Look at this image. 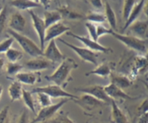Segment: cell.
Here are the masks:
<instances>
[{
	"label": "cell",
	"mask_w": 148,
	"mask_h": 123,
	"mask_svg": "<svg viewBox=\"0 0 148 123\" xmlns=\"http://www.w3.org/2000/svg\"><path fill=\"white\" fill-rule=\"evenodd\" d=\"M78 65L72 58H65L60 63L56 70L50 75L46 76L47 80L51 81L55 85L64 88L69 80H72V71L76 69Z\"/></svg>",
	"instance_id": "1"
},
{
	"label": "cell",
	"mask_w": 148,
	"mask_h": 123,
	"mask_svg": "<svg viewBox=\"0 0 148 123\" xmlns=\"http://www.w3.org/2000/svg\"><path fill=\"white\" fill-rule=\"evenodd\" d=\"M7 33L10 35V36L14 38V41L17 42L20 47L26 54L33 58L43 56V52L40 49V48L33 41L25 35L22 33H17L11 29H7Z\"/></svg>",
	"instance_id": "2"
},
{
	"label": "cell",
	"mask_w": 148,
	"mask_h": 123,
	"mask_svg": "<svg viewBox=\"0 0 148 123\" xmlns=\"http://www.w3.org/2000/svg\"><path fill=\"white\" fill-rule=\"evenodd\" d=\"M111 35L129 49L143 54L147 53V39H140L134 36L124 35L114 31L112 32Z\"/></svg>",
	"instance_id": "3"
},
{
	"label": "cell",
	"mask_w": 148,
	"mask_h": 123,
	"mask_svg": "<svg viewBox=\"0 0 148 123\" xmlns=\"http://www.w3.org/2000/svg\"><path fill=\"white\" fill-rule=\"evenodd\" d=\"M30 93L32 94L37 93H44L47 94L50 98H69V99L72 100L77 99L78 98V96L64 91L63 88L57 85H55V84L46 85V86L37 87V88H33Z\"/></svg>",
	"instance_id": "4"
},
{
	"label": "cell",
	"mask_w": 148,
	"mask_h": 123,
	"mask_svg": "<svg viewBox=\"0 0 148 123\" xmlns=\"http://www.w3.org/2000/svg\"><path fill=\"white\" fill-rule=\"evenodd\" d=\"M69 101V98H63L55 104H51L49 107H43L36 114V117L30 123H41L53 118L59 110Z\"/></svg>",
	"instance_id": "5"
},
{
	"label": "cell",
	"mask_w": 148,
	"mask_h": 123,
	"mask_svg": "<svg viewBox=\"0 0 148 123\" xmlns=\"http://www.w3.org/2000/svg\"><path fill=\"white\" fill-rule=\"evenodd\" d=\"M59 41L60 42H62L63 44H64L65 46H66L69 49H72V51H74L76 53V54L82 61H84L85 62H88V63L92 64V65H96L97 66V60H98V56L95 52L89 50V49H88L85 47H79V46H75V45L69 43V42L64 40V39L59 38Z\"/></svg>",
	"instance_id": "6"
},
{
	"label": "cell",
	"mask_w": 148,
	"mask_h": 123,
	"mask_svg": "<svg viewBox=\"0 0 148 123\" xmlns=\"http://www.w3.org/2000/svg\"><path fill=\"white\" fill-rule=\"evenodd\" d=\"M66 35L69 36H72L74 38L77 39V40L82 42V43L85 46V48H87L88 49L92 51V52H94L109 53V52H113L111 48L103 46L101 43H98V41H95L92 40V39L90 38L89 37H87V36H79V35H77L70 31L67 32V33H66Z\"/></svg>",
	"instance_id": "7"
},
{
	"label": "cell",
	"mask_w": 148,
	"mask_h": 123,
	"mask_svg": "<svg viewBox=\"0 0 148 123\" xmlns=\"http://www.w3.org/2000/svg\"><path fill=\"white\" fill-rule=\"evenodd\" d=\"M77 92H81L82 93L88 94L94 97L99 101L106 103H111V99L106 95L104 91V86L100 85H93L83 88H75Z\"/></svg>",
	"instance_id": "8"
},
{
	"label": "cell",
	"mask_w": 148,
	"mask_h": 123,
	"mask_svg": "<svg viewBox=\"0 0 148 123\" xmlns=\"http://www.w3.org/2000/svg\"><path fill=\"white\" fill-rule=\"evenodd\" d=\"M28 13L31 18L33 26L35 29L40 41V48L42 51L45 49V33H46V27H45L44 21L41 17H39L33 10H28Z\"/></svg>",
	"instance_id": "9"
},
{
	"label": "cell",
	"mask_w": 148,
	"mask_h": 123,
	"mask_svg": "<svg viewBox=\"0 0 148 123\" xmlns=\"http://www.w3.org/2000/svg\"><path fill=\"white\" fill-rule=\"evenodd\" d=\"M44 49L43 56L51 63H61L66 58L57 46L55 40L50 41Z\"/></svg>",
	"instance_id": "10"
},
{
	"label": "cell",
	"mask_w": 148,
	"mask_h": 123,
	"mask_svg": "<svg viewBox=\"0 0 148 123\" xmlns=\"http://www.w3.org/2000/svg\"><path fill=\"white\" fill-rule=\"evenodd\" d=\"M73 101L79 107H82L84 110L88 111H92L98 107H103L106 104L91 96L85 93L82 94L81 96L78 97L77 99H75Z\"/></svg>",
	"instance_id": "11"
},
{
	"label": "cell",
	"mask_w": 148,
	"mask_h": 123,
	"mask_svg": "<svg viewBox=\"0 0 148 123\" xmlns=\"http://www.w3.org/2000/svg\"><path fill=\"white\" fill-rule=\"evenodd\" d=\"M52 64L43 56L33 58L24 64L23 67L28 69L30 72H40L41 70L49 69L52 66Z\"/></svg>",
	"instance_id": "12"
},
{
	"label": "cell",
	"mask_w": 148,
	"mask_h": 123,
	"mask_svg": "<svg viewBox=\"0 0 148 123\" xmlns=\"http://www.w3.org/2000/svg\"><path fill=\"white\" fill-rule=\"evenodd\" d=\"M70 30L68 26L65 25L62 22L56 23L54 25L49 26L46 29L45 33V43L49 42L51 40H55L56 38L59 37L64 33H66Z\"/></svg>",
	"instance_id": "13"
},
{
	"label": "cell",
	"mask_w": 148,
	"mask_h": 123,
	"mask_svg": "<svg viewBox=\"0 0 148 123\" xmlns=\"http://www.w3.org/2000/svg\"><path fill=\"white\" fill-rule=\"evenodd\" d=\"M104 91H105L106 95L111 98V100L116 99H126V100H134L137 99V98L131 96L126 93L122 89L116 86L114 83L110 82V84L104 86Z\"/></svg>",
	"instance_id": "14"
},
{
	"label": "cell",
	"mask_w": 148,
	"mask_h": 123,
	"mask_svg": "<svg viewBox=\"0 0 148 123\" xmlns=\"http://www.w3.org/2000/svg\"><path fill=\"white\" fill-rule=\"evenodd\" d=\"M40 72H20L15 75L16 80L21 84L33 85L41 81Z\"/></svg>",
	"instance_id": "15"
},
{
	"label": "cell",
	"mask_w": 148,
	"mask_h": 123,
	"mask_svg": "<svg viewBox=\"0 0 148 123\" xmlns=\"http://www.w3.org/2000/svg\"><path fill=\"white\" fill-rule=\"evenodd\" d=\"M127 29L132 31L134 36L140 39H147L148 21L147 20H136Z\"/></svg>",
	"instance_id": "16"
},
{
	"label": "cell",
	"mask_w": 148,
	"mask_h": 123,
	"mask_svg": "<svg viewBox=\"0 0 148 123\" xmlns=\"http://www.w3.org/2000/svg\"><path fill=\"white\" fill-rule=\"evenodd\" d=\"M26 21L23 14L19 12L12 14L9 21V28L17 33H21L25 27Z\"/></svg>",
	"instance_id": "17"
},
{
	"label": "cell",
	"mask_w": 148,
	"mask_h": 123,
	"mask_svg": "<svg viewBox=\"0 0 148 123\" xmlns=\"http://www.w3.org/2000/svg\"><path fill=\"white\" fill-rule=\"evenodd\" d=\"M145 4V0H141V1H138V2L134 4L128 19L125 22V25H124V27H123L122 32L125 31L133 23H134L136 20H138V17H140V14L143 12Z\"/></svg>",
	"instance_id": "18"
},
{
	"label": "cell",
	"mask_w": 148,
	"mask_h": 123,
	"mask_svg": "<svg viewBox=\"0 0 148 123\" xmlns=\"http://www.w3.org/2000/svg\"><path fill=\"white\" fill-rule=\"evenodd\" d=\"M58 12L60 13L62 19L69 20H78L85 18L83 15L75 10L69 8L67 5H62L57 8Z\"/></svg>",
	"instance_id": "19"
},
{
	"label": "cell",
	"mask_w": 148,
	"mask_h": 123,
	"mask_svg": "<svg viewBox=\"0 0 148 123\" xmlns=\"http://www.w3.org/2000/svg\"><path fill=\"white\" fill-rule=\"evenodd\" d=\"M10 4L20 11H25V10L28 11L34 8L41 7L39 1H32V0H14L10 1Z\"/></svg>",
	"instance_id": "20"
},
{
	"label": "cell",
	"mask_w": 148,
	"mask_h": 123,
	"mask_svg": "<svg viewBox=\"0 0 148 123\" xmlns=\"http://www.w3.org/2000/svg\"><path fill=\"white\" fill-rule=\"evenodd\" d=\"M111 62H105L102 63L101 65L96 66V67L92 70L90 71L88 73H86V76L90 75H98V76L101 77V78H106L108 77H110L111 74L112 73V65Z\"/></svg>",
	"instance_id": "21"
},
{
	"label": "cell",
	"mask_w": 148,
	"mask_h": 123,
	"mask_svg": "<svg viewBox=\"0 0 148 123\" xmlns=\"http://www.w3.org/2000/svg\"><path fill=\"white\" fill-rule=\"evenodd\" d=\"M111 117L114 123H129L127 116L115 101L111 100Z\"/></svg>",
	"instance_id": "22"
},
{
	"label": "cell",
	"mask_w": 148,
	"mask_h": 123,
	"mask_svg": "<svg viewBox=\"0 0 148 123\" xmlns=\"http://www.w3.org/2000/svg\"><path fill=\"white\" fill-rule=\"evenodd\" d=\"M7 91H8L9 96H10L12 102L22 99L23 87H22V84L18 81H12L11 84L9 85Z\"/></svg>",
	"instance_id": "23"
},
{
	"label": "cell",
	"mask_w": 148,
	"mask_h": 123,
	"mask_svg": "<svg viewBox=\"0 0 148 123\" xmlns=\"http://www.w3.org/2000/svg\"><path fill=\"white\" fill-rule=\"evenodd\" d=\"M110 78H111V82L122 90L132 85V80L126 75H115L112 72L110 75Z\"/></svg>",
	"instance_id": "24"
},
{
	"label": "cell",
	"mask_w": 148,
	"mask_h": 123,
	"mask_svg": "<svg viewBox=\"0 0 148 123\" xmlns=\"http://www.w3.org/2000/svg\"><path fill=\"white\" fill-rule=\"evenodd\" d=\"M44 21L45 27L46 29L49 27V26L54 25L56 23L61 22L62 20V17L61 16L60 13L57 10H53V11H45L44 12V18L43 19Z\"/></svg>",
	"instance_id": "25"
},
{
	"label": "cell",
	"mask_w": 148,
	"mask_h": 123,
	"mask_svg": "<svg viewBox=\"0 0 148 123\" xmlns=\"http://www.w3.org/2000/svg\"><path fill=\"white\" fill-rule=\"evenodd\" d=\"M105 16L106 20H108V24L111 26V28L113 30H116L117 28V19L115 12L111 7V4L106 1L105 3Z\"/></svg>",
	"instance_id": "26"
},
{
	"label": "cell",
	"mask_w": 148,
	"mask_h": 123,
	"mask_svg": "<svg viewBox=\"0 0 148 123\" xmlns=\"http://www.w3.org/2000/svg\"><path fill=\"white\" fill-rule=\"evenodd\" d=\"M85 19L88 22L91 23H98V24H101L106 21V18L105 14L100 12L96 11H90L85 15Z\"/></svg>",
	"instance_id": "27"
},
{
	"label": "cell",
	"mask_w": 148,
	"mask_h": 123,
	"mask_svg": "<svg viewBox=\"0 0 148 123\" xmlns=\"http://www.w3.org/2000/svg\"><path fill=\"white\" fill-rule=\"evenodd\" d=\"M22 99L24 102L25 107L28 109L30 111L36 114V108H35L34 100H33V96L30 91H26L25 89L23 88V94H22Z\"/></svg>",
	"instance_id": "28"
},
{
	"label": "cell",
	"mask_w": 148,
	"mask_h": 123,
	"mask_svg": "<svg viewBox=\"0 0 148 123\" xmlns=\"http://www.w3.org/2000/svg\"><path fill=\"white\" fill-rule=\"evenodd\" d=\"M5 56L9 62L17 63L23 57V53L20 50L10 48L5 52Z\"/></svg>",
	"instance_id": "29"
},
{
	"label": "cell",
	"mask_w": 148,
	"mask_h": 123,
	"mask_svg": "<svg viewBox=\"0 0 148 123\" xmlns=\"http://www.w3.org/2000/svg\"><path fill=\"white\" fill-rule=\"evenodd\" d=\"M24 68L23 65H20V63H11L8 62L7 65H5V70L7 75L10 76H15L19 72H22V69Z\"/></svg>",
	"instance_id": "30"
},
{
	"label": "cell",
	"mask_w": 148,
	"mask_h": 123,
	"mask_svg": "<svg viewBox=\"0 0 148 123\" xmlns=\"http://www.w3.org/2000/svg\"><path fill=\"white\" fill-rule=\"evenodd\" d=\"M136 2H137V1H134V0H125V1H124L122 16L123 19H124V20L125 22L127 21V19H128L129 16H130V13H131L133 7H134Z\"/></svg>",
	"instance_id": "31"
},
{
	"label": "cell",
	"mask_w": 148,
	"mask_h": 123,
	"mask_svg": "<svg viewBox=\"0 0 148 123\" xmlns=\"http://www.w3.org/2000/svg\"><path fill=\"white\" fill-rule=\"evenodd\" d=\"M50 123H75L69 117L67 114L62 112L60 114H56L51 120Z\"/></svg>",
	"instance_id": "32"
},
{
	"label": "cell",
	"mask_w": 148,
	"mask_h": 123,
	"mask_svg": "<svg viewBox=\"0 0 148 123\" xmlns=\"http://www.w3.org/2000/svg\"><path fill=\"white\" fill-rule=\"evenodd\" d=\"M36 94H37L38 102L42 108L51 105V98H50L47 94L44 93H37Z\"/></svg>",
	"instance_id": "33"
},
{
	"label": "cell",
	"mask_w": 148,
	"mask_h": 123,
	"mask_svg": "<svg viewBox=\"0 0 148 123\" xmlns=\"http://www.w3.org/2000/svg\"><path fill=\"white\" fill-rule=\"evenodd\" d=\"M85 27H86L88 33H89L90 38L95 41H98V36H97V26L95 25V24L89 23V22H86L85 23Z\"/></svg>",
	"instance_id": "34"
},
{
	"label": "cell",
	"mask_w": 148,
	"mask_h": 123,
	"mask_svg": "<svg viewBox=\"0 0 148 123\" xmlns=\"http://www.w3.org/2000/svg\"><path fill=\"white\" fill-rule=\"evenodd\" d=\"M14 41V38L12 36H10L7 38L1 41L0 42V54L5 53L10 48H12V46Z\"/></svg>",
	"instance_id": "35"
},
{
	"label": "cell",
	"mask_w": 148,
	"mask_h": 123,
	"mask_svg": "<svg viewBox=\"0 0 148 123\" xmlns=\"http://www.w3.org/2000/svg\"><path fill=\"white\" fill-rule=\"evenodd\" d=\"M7 20V7H4L0 12V36L2 34L6 27Z\"/></svg>",
	"instance_id": "36"
},
{
	"label": "cell",
	"mask_w": 148,
	"mask_h": 123,
	"mask_svg": "<svg viewBox=\"0 0 148 123\" xmlns=\"http://www.w3.org/2000/svg\"><path fill=\"white\" fill-rule=\"evenodd\" d=\"M134 62H135V69H137V71L143 70L144 68L147 67V59L146 56H137Z\"/></svg>",
	"instance_id": "37"
},
{
	"label": "cell",
	"mask_w": 148,
	"mask_h": 123,
	"mask_svg": "<svg viewBox=\"0 0 148 123\" xmlns=\"http://www.w3.org/2000/svg\"><path fill=\"white\" fill-rule=\"evenodd\" d=\"M114 30L111 28H108L102 25H97V36L99 38L101 36H103L105 35H111Z\"/></svg>",
	"instance_id": "38"
},
{
	"label": "cell",
	"mask_w": 148,
	"mask_h": 123,
	"mask_svg": "<svg viewBox=\"0 0 148 123\" xmlns=\"http://www.w3.org/2000/svg\"><path fill=\"white\" fill-rule=\"evenodd\" d=\"M137 111H138V115L140 114H145V113L148 112V101L147 98H146L145 101H143L140 105V107L137 109Z\"/></svg>",
	"instance_id": "39"
},
{
	"label": "cell",
	"mask_w": 148,
	"mask_h": 123,
	"mask_svg": "<svg viewBox=\"0 0 148 123\" xmlns=\"http://www.w3.org/2000/svg\"><path fill=\"white\" fill-rule=\"evenodd\" d=\"M9 112V106H6L0 110V123H6Z\"/></svg>",
	"instance_id": "40"
},
{
	"label": "cell",
	"mask_w": 148,
	"mask_h": 123,
	"mask_svg": "<svg viewBox=\"0 0 148 123\" xmlns=\"http://www.w3.org/2000/svg\"><path fill=\"white\" fill-rule=\"evenodd\" d=\"M30 117L28 113L26 111H24L19 117L17 123H30Z\"/></svg>",
	"instance_id": "41"
},
{
	"label": "cell",
	"mask_w": 148,
	"mask_h": 123,
	"mask_svg": "<svg viewBox=\"0 0 148 123\" xmlns=\"http://www.w3.org/2000/svg\"><path fill=\"white\" fill-rule=\"evenodd\" d=\"M136 123H148V112L139 115Z\"/></svg>",
	"instance_id": "42"
},
{
	"label": "cell",
	"mask_w": 148,
	"mask_h": 123,
	"mask_svg": "<svg viewBox=\"0 0 148 123\" xmlns=\"http://www.w3.org/2000/svg\"><path fill=\"white\" fill-rule=\"evenodd\" d=\"M90 4L94 8L101 9L103 7L102 1H100V0H92V1H90Z\"/></svg>",
	"instance_id": "43"
},
{
	"label": "cell",
	"mask_w": 148,
	"mask_h": 123,
	"mask_svg": "<svg viewBox=\"0 0 148 123\" xmlns=\"http://www.w3.org/2000/svg\"><path fill=\"white\" fill-rule=\"evenodd\" d=\"M4 67H5V62H4V59H3V58L0 57V73L2 72Z\"/></svg>",
	"instance_id": "44"
},
{
	"label": "cell",
	"mask_w": 148,
	"mask_h": 123,
	"mask_svg": "<svg viewBox=\"0 0 148 123\" xmlns=\"http://www.w3.org/2000/svg\"><path fill=\"white\" fill-rule=\"evenodd\" d=\"M2 93H3V86L0 84V99H1V96H2Z\"/></svg>",
	"instance_id": "45"
},
{
	"label": "cell",
	"mask_w": 148,
	"mask_h": 123,
	"mask_svg": "<svg viewBox=\"0 0 148 123\" xmlns=\"http://www.w3.org/2000/svg\"><path fill=\"white\" fill-rule=\"evenodd\" d=\"M2 8H3V7L0 6V12H1V10H2Z\"/></svg>",
	"instance_id": "46"
}]
</instances>
